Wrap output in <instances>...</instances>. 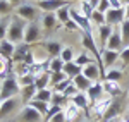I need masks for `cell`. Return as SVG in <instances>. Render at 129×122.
Here are the masks:
<instances>
[{"label":"cell","mask_w":129,"mask_h":122,"mask_svg":"<svg viewBox=\"0 0 129 122\" xmlns=\"http://www.w3.org/2000/svg\"><path fill=\"white\" fill-rule=\"evenodd\" d=\"M26 21H22L14 14V17L9 22V29H7V40L12 41L14 45H19L24 41V31H26Z\"/></svg>","instance_id":"1"},{"label":"cell","mask_w":129,"mask_h":122,"mask_svg":"<svg viewBox=\"0 0 129 122\" xmlns=\"http://www.w3.org/2000/svg\"><path fill=\"white\" fill-rule=\"evenodd\" d=\"M19 93H21V86L17 83V76L14 72L2 79V84H0V100L16 98V96H19Z\"/></svg>","instance_id":"2"},{"label":"cell","mask_w":129,"mask_h":122,"mask_svg":"<svg viewBox=\"0 0 129 122\" xmlns=\"http://www.w3.org/2000/svg\"><path fill=\"white\" fill-rule=\"evenodd\" d=\"M14 14H16L17 17H21L22 21H26V22H36L38 17H40V14H41V10L38 9L36 4H33V2H24V4H21L19 7H16Z\"/></svg>","instance_id":"3"},{"label":"cell","mask_w":129,"mask_h":122,"mask_svg":"<svg viewBox=\"0 0 129 122\" xmlns=\"http://www.w3.org/2000/svg\"><path fill=\"white\" fill-rule=\"evenodd\" d=\"M43 34H45L43 28H41V24H38V21L36 22H28L26 24V31H24V43L35 45V43L43 40Z\"/></svg>","instance_id":"4"},{"label":"cell","mask_w":129,"mask_h":122,"mask_svg":"<svg viewBox=\"0 0 129 122\" xmlns=\"http://www.w3.org/2000/svg\"><path fill=\"white\" fill-rule=\"evenodd\" d=\"M71 19L76 22V26L79 28V33H93V24L88 17H84L79 14V10L76 7H71Z\"/></svg>","instance_id":"5"},{"label":"cell","mask_w":129,"mask_h":122,"mask_svg":"<svg viewBox=\"0 0 129 122\" xmlns=\"http://www.w3.org/2000/svg\"><path fill=\"white\" fill-rule=\"evenodd\" d=\"M17 122H43V115L38 113L31 105H24L17 115Z\"/></svg>","instance_id":"6"},{"label":"cell","mask_w":129,"mask_h":122,"mask_svg":"<svg viewBox=\"0 0 129 122\" xmlns=\"http://www.w3.org/2000/svg\"><path fill=\"white\" fill-rule=\"evenodd\" d=\"M112 102H114V98H110V96H102L100 100H96L95 103H91V113L95 115V117H98V119H102L103 115H105V112L109 110V107L112 105Z\"/></svg>","instance_id":"7"},{"label":"cell","mask_w":129,"mask_h":122,"mask_svg":"<svg viewBox=\"0 0 129 122\" xmlns=\"http://www.w3.org/2000/svg\"><path fill=\"white\" fill-rule=\"evenodd\" d=\"M36 5L43 14L45 12H57L62 7H67L69 0H40V2H36Z\"/></svg>","instance_id":"8"},{"label":"cell","mask_w":129,"mask_h":122,"mask_svg":"<svg viewBox=\"0 0 129 122\" xmlns=\"http://www.w3.org/2000/svg\"><path fill=\"white\" fill-rule=\"evenodd\" d=\"M71 103H74L78 108H81L83 112L86 113V117H91V102H89L88 95L86 93H76L72 98H71Z\"/></svg>","instance_id":"9"},{"label":"cell","mask_w":129,"mask_h":122,"mask_svg":"<svg viewBox=\"0 0 129 122\" xmlns=\"http://www.w3.org/2000/svg\"><path fill=\"white\" fill-rule=\"evenodd\" d=\"M126 19V12H124V7L120 9H109L105 12V22L110 24V26H120L122 21Z\"/></svg>","instance_id":"10"},{"label":"cell","mask_w":129,"mask_h":122,"mask_svg":"<svg viewBox=\"0 0 129 122\" xmlns=\"http://www.w3.org/2000/svg\"><path fill=\"white\" fill-rule=\"evenodd\" d=\"M59 19H57V16H55V12H45L43 16H41V28H43V33L45 34H50L52 31L57 29V24Z\"/></svg>","instance_id":"11"},{"label":"cell","mask_w":129,"mask_h":122,"mask_svg":"<svg viewBox=\"0 0 129 122\" xmlns=\"http://www.w3.org/2000/svg\"><path fill=\"white\" fill-rule=\"evenodd\" d=\"M98 29V43H100V53L103 50H107V41H109L110 34H112V31H114V26H110V24H102L96 28Z\"/></svg>","instance_id":"12"},{"label":"cell","mask_w":129,"mask_h":122,"mask_svg":"<svg viewBox=\"0 0 129 122\" xmlns=\"http://www.w3.org/2000/svg\"><path fill=\"white\" fill-rule=\"evenodd\" d=\"M122 48H124V41H122V36H120V29L119 28H114L109 41H107V50L120 52Z\"/></svg>","instance_id":"13"},{"label":"cell","mask_w":129,"mask_h":122,"mask_svg":"<svg viewBox=\"0 0 129 122\" xmlns=\"http://www.w3.org/2000/svg\"><path fill=\"white\" fill-rule=\"evenodd\" d=\"M83 74H84L91 83L102 81V71H100V67H98L96 62H91V64H88L86 67H83Z\"/></svg>","instance_id":"14"},{"label":"cell","mask_w":129,"mask_h":122,"mask_svg":"<svg viewBox=\"0 0 129 122\" xmlns=\"http://www.w3.org/2000/svg\"><path fill=\"white\" fill-rule=\"evenodd\" d=\"M86 95H88L89 102L95 103L96 100H100L102 96H105V91H103V83L102 81H95L91 86H89V90L86 91Z\"/></svg>","instance_id":"15"},{"label":"cell","mask_w":129,"mask_h":122,"mask_svg":"<svg viewBox=\"0 0 129 122\" xmlns=\"http://www.w3.org/2000/svg\"><path fill=\"white\" fill-rule=\"evenodd\" d=\"M103 91L110 98H117V96H122V86L120 83L115 81H103Z\"/></svg>","instance_id":"16"},{"label":"cell","mask_w":129,"mask_h":122,"mask_svg":"<svg viewBox=\"0 0 129 122\" xmlns=\"http://www.w3.org/2000/svg\"><path fill=\"white\" fill-rule=\"evenodd\" d=\"M122 112V107H120V102L117 98H114V102L112 105L109 107V110L105 112V115L102 117V122H109V120H114V119H117Z\"/></svg>","instance_id":"17"},{"label":"cell","mask_w":129,"mask_h":122,"mask_svg":"<svg viewBox=\"0 0 129 122\" xmlns=\"http://www.w3.org/2000/svg\"><path fill=\"white\" fill-rule=\"evenodd\" d=\"M17 102H19L17 96H16V98H9V100H2V107H0V120L5 119L7 115H10V113L16 110Z\"/></svg>","instance_id":"18"},{"label":"cell","mask_w":129,"mask_h":122,"mask_svg":"<svg viewBox=\"0 0 129 122\" xmlns=\"http://www.w3.org/2000/svg\"><path fill=\"white\" fill-rule=\"evenodd\" d=\"M64 115H66V122H74V120H78L81 117V113H83V110L81 108H78L74 103H67L66 107H64Z\"/></svg>","instance_id":"19"},{"label":"cell","mask_w":129,"mask_h":122,"mask_svg":"<svg viewBox=\"0 0 129 122\" xmlns=\"http://www.w3.org/2000/svg\"><path fill=\"white\" fill-rule=\"evenodd\" d=\"M31 50V45L28 43H19V45H16V52H14V57H12V60L14 64H21V62H24L26 59V55H28V52Z\"/></svg>","instance_id":"20"},{"label":"cell","mask_w":129,"mask_h":122,"mask_svg":"<svg viewBox=\"0 0 129 122\" xmlns=\"http://www.w3.org/2000/svg\"><path fill=\"white\" fill-rule=\"evenodd\" d=\"M62 43L55 40H47L45 41V50H47V55L50 59H55V57H60V52H62Z\"/></svg>","instance_id":"21"},{"label":"cell","mask_w":129,"mask_h":122,"mask_svg":"<svg viewBox=\"0 0 129 122\" xmlns=\"http://www.w3.org/2000/svg\"><path fill=\"white\" fill-rule=\"evenodd\" d=\"M120 59V52H114V50H103L102 52V62H103V67L107 65L112 69V65Z\"/></svg>","instance_id":"22"},{"label":"cell","mask_w":129,"mask_h":122,"mask_svg":"<svg viewBox=\"0 0 129 122\" xmlns=\"http://www.w3.org/2000/svg\"><path fill=\"white\" fill-rule=\"evenodd\" d=\"M14 52H16V45H14L12 41H9L7 38L0 41V55H2V57H5V59L12 60Z\"/></svg>","instance_id":"23"},{"label":"cell","mask_w":129,"mask_h":122,"mask_svg":"<svg viewBox=\"0 0 129 122\" xmlns=\"http://www.w3.org/2000/svg\"><path fill=\"white\" fill-rule=\"evenodd\" d=\"M36 86L35 84H31V86H24V88H21V93H19V98L21 102L24 103V105H28V103L35 98V95H36Z\"/></svg>","instance_id":"24"},{"label":"cell","mask_w":129,"mask_h":122,"mask_svg":"<svg viewBox=\"0 0 129 122\" xmlns=\"http://www.w3.org/2000/svg\"><path fill=\"white\" fill-rule=\"evenodd\" d=\"M72 83H74V86H76V88H78L81 93H86V91L89 90V86L93 84V83L89 81V79L84 76V74H83V72H81L79 76H76V77L72 79Z\"/></svg>","instance_id":"25"},{"label":"cell","mask_w":129,"mask_h":122,"mask_svg":"<svg viewBox=\"0 0 129 122\" xmlns=\"http://www.w3.org/2000/svg\"><path fill=\"white\" fill-rule=\"evenodd\" d=\"M12 72H14V60H9V59L0 55V77L4 79Z\"/></svg>","instance_id":"26"},{"label":"cell","mask_w":129,"mask_h":122,"mask_svg":"<svg viewBox=\"0 0 129 122\" xmlns=\"http://www.w3.org/2000/svg\"><path fill=\"white\" fill-rule=\"evenodd\" d=\"M62 72L69 77V79H74L76 76H79L81 72H83V67L79 65H76V62H67V64H64V69Z\"/></svg>","instance_id":"27"},{"label":"cell","mask_w":129,"mask_h":122,"mask_svg":"<svg viewBox=\"0 0 129 122\" xmlns=\"http://www.w3.org/2000/svg\"><path fill=\"white\" fill-rule=\"evenodd\" d=\"M78 10H79V14H83L84 17H88L89 21H91V16H93V12H95V9L89 5L88 0H79V2H78Z\"/></svg>","instance_id":"28"},{"label":"cell","mask_w":129,"mask_h":122,"mask_svg":"<svg viewBox=\"0 0 129 122\" xmlns=\"http://www.w3.org/2000/svg\"><path fill=\"white\" fill-rule=\"evenodd\" d=\"M74 62H76V65H79V67H86L88 64L95 62V59H93V57H89V53L86 50H83V52H79V55H76Z\"/></svg>","instance_id":"29"},{"label":"cell","mask_w":129,"mask_h":122,"mask_svg":"<svg viewBox=\"0 0 129 122\" xmlns=\"http://www.w3.org/2000/svg\"><path fill=\"white\" fill-rule=\"evenodd\" d=\"M28 105H31V107H33L38 113H41V115H43V119H45V115H47V112H48V108H50V103L40 102V100H31Z\"/></svg>","instance_id":"30"},{"label":"cell","mask_w":129,"mask_h":122,"mask_svg":"<svg viewBox=\"0 0 129 122\" xmlns=\"http://www.w3.org/2000/svg\"><path fill=\"white\" fill-rule=\"evenodd\" d=\"M35 86H36V90L50 88V72H43V74H40V76H36Z\"/></svg>","instance_id":"31"},{"label":"cell","mask_w":129,"mask_h":122,"mask_svg":"<svg viewBox=\"0 0 129 122\" xmlns=\"http://www.w3.org/2000/svg\"><path fill=\"white\" fill-rule=\"evenodd\" d=\"M55 16H57V19H59L60 24H64V26H66V24L71 21V5L59 9L57 12H55Z\"/></svg>","instance_id":"32"},{"label":"cell","mask_w":129,"mask_h":122,"mask_svg":"<svg viewBox=\"0 0 129 122\" xmlns=\"http://www.w3.org/2000/svg\"><path fill=\"white\" fill-rule=\"evenodd\" d=\"M124 77V71H120V69H109L107 74H105V79L103 81H115V83H120V79Z\"/></svg>","instance_id":"33"},{"label":"cell","mask_w":129,"mask_h":122,"mask_svg":"<svg viewBox=\"0 0 129 122\" xmlns=\"http://www.w3.org/2000/svg\"><path fill=\"white\" fill-rule=\"evenodd\" d=\"M52 95H53V90H50V88L38 90L33 100H40V102H47V103H50V102H52Z\"/></svg>","instance_id":"34"},{"label":"cell","mask_w":129,"mask_h":122,"mask_svg":"<svg viewBox=\"0 0 129 122\" xmlns=\"http://www.w3.org/2000/svg\"><path fill=\"white\" fill-rule=\"evenodd\" d=\"M71 100L69 98H66L62 93H57V91H53V95H52V102H50V105H57V107H66L67 103H69Z\"/></svg>","instance_id":"35"},{"label":"cell","mask_w":129,"mask_h":122,"mask_svg":"<svg viewBox=\"0 0 129 122\" xmlns=\"http://www.w3.org/2000/svg\"><path fill=\"white\" fill-rule=\"evenodd\" d=\"M48 69H50V74H52V72H62V69H64V60H62L60 57L50 59V62H48Z\"/></svg>","instance_id":"36"},{"label":"cell","mask_w":129,"mask_h":122,"mask_svg":"<svg viewBox=\"0 0 129 122\" xmlns=\"http://www.w3.org/2000/svg\"><path fill=\"white\" fill-rule=\"evenodd\" d=\"M119 29H120L122 41H124V47H129V19L122 21V24L119 26Z\"/></svg>","instance_id":"37"},{"label":"cell","mask_w":129,"mask_h":122,"mask_svg":"<svg viewBox=\"0 0 129 122\" xmlns=\"http://www.w3.org/2000/svg\"><path fill=\"white\" fill-rule=\"evenodd\" d=\"M35 81H36V76H35L33 72L24 74V76H19V77H17V83H19L21 88H24V86H31V84H35Z\"/></svg>","instance_id":"38"},{"label":"cell","mask_w":129,"mask_h":122,"mask_svg":"<svg viewBox=\"0 0 129 122\" xmlns=\"http://www.w3.org/2000/svg\"><path fill=\"white\" fill-rule=\"evenodd\" d=\"M60 59L64 60V64H67V62H74V59H76L74 50H72L71 47H64L62 52H60Z\"/></svg>","instance_id":"39"},{"label":"cell","mask_w":129,"mask_h":122,"mask_svg":"<svg viewBox=\"0 0 129 122\" xmlns=\"http://www.w3.org/2000/svg\"><path fill=\"white\" fill-rule=\"evenodd\" d=\"M12 10H16V9H14V5L10 4L9 0H0V16L2 17L12 14Z\"/></svg>","instance_id":"40"},{"label":"cell","mask_w":129,"mask_h":122,"mask_svg":"<svg viewBox=\"0 0 129 122\" xmlns=\"http://www.w3.org/2000/svg\"><path fill=\"white\" fill-rule=\"evenodd\" d=\"M66 77H67V76H66L64 72H52V74H50V86L55 88V86H57L59 83H62Z\"/></svg>","instance_id":"41"},{"label":"cell","mask_w":129,"mask_h":122,"mask_svg":"<svg viewBox=\"0 0 129 122\" xmlns=\"http://www.w3.org/2000/svg\"><path fill=\"white\" fill-rule=\"evenodd\" d=\"M64 110L62 107H57V105H50V108H48V112H47V115H45V119H43V122H50L57 113H60Z\"/></svg>","instance_id":"42"},{"label":"cell","mask_w":129,"mask_h":122,"mask_svg":"<svg viewBox=\"0 0 129 122\" xmlns=\"http://www.w3.org/2000/svg\"><path fill=\"white\" fill-rule=\"evenodd\" d=\"M91 24L93 26H102V24H105V14H102V12H98V10H95L93 12V16H91Z\"/></svg>","instance_id":"43"},{"label":"cell","mask_w":129,"mask_h":122,"mask_svg":"<svg viewBox=\"0 0 129 122\" xmlns=\"http://www.w3.org/2000/svg\"><path fill=\"white\" fill-rule=\"evenodd\" d=\"M9 22L7 19H0V41L7 38V29H9Z\"/></svg>","instance_id":"44"},{"label":"cell","mask_w":129,"mask_h":122,"mask_svg":"<svg viewBox=\"0 0 129 122\" xmlns=\"http://www.w3.org/2000/svg\"><path fill=\"white\" fill-rule=\"evenodd\" d=\"M76 93H79V90H78V88H76V86H74V83H71L69 86H67V88H66V91L62 93V95H64V96H66V98H72V96H74V95H76Z\"/></svg>","instance_id":"45"},{"label":"cell","mask_w":129,"mask_h":122,"mask_svg":"<svg viewBox=\"0 0 129 122\" xmlns=\"http://www.w3.org/2000/svg\"><path fill=\"white\" fill-rule=\"evenodd\" d=\"M71 83H72V79H69V77H66L64 81H62V83H59V84H57L55 88H52V90H53V91H57V93H64V91H66V88L69 86Z\"/></svg>","instance_id":"46"},{"label":"cell","mask_w":129,"mask_h":122,"mask_svg":"<svg viewBox=\"0 0 129 122\" xmlns=\"http://www.w3.org/2000/svg\"><path fill=\"white\" fill-rule=\"evenodd\" d=\"M120 60L124 64V67L129 65V47H124V48L120 50Z\"/></svg>","instance_id":"47"},{"label":"cell","mask_w":129,"mask_h":122,"mask_svg":"<svg viewBox=\"0 0 129 122\" xmlns=\"http://www.w3.org/2000/svg\"><path fill=\"white\" fill-rule=\"evenodd\" d=\"M109 9H110L109 0H100V4H98V7H96V10H98V12H102V14H105Z\"/></svg>","instance_id":"48"},{"label":"cell","mask_w":129,"mask_h":122,"mask_svg":"<svg viewBox=\"0 0 129 122\" xmlns=\"http://www.w3.org/2000/svg\"><path fill=\"white\" fill-rule=\"evenodd\" d=\"M50 122H66V115H64V112H60V113H57L53 119Z\"/></svg>","instance_id":"49"},{"label":"cell","mask_w":129,"mask_h":122,"mask_svg":"<svg viewBox=\"0 0 129 122\" xmlns=\"http://www.w3.org/2000/svg\"><path fill=\"white\" fill-rule=\"evenodd\" d=\"M109 4H110V9H120L122 7L120 0H109Z\"/></svg>","instance_id":"50"},{"label":"cell","mask_w":129,"mask_h":122,"mask_svg":"<svg viewBox=\"0 0 129 122\" xmlns=\"http://www.w3.org/2000/svg\"><path fill=\"white\" fill-rule=\"evenodd\" d=\"M88 2H89V5L96 10V7H98V4H100V0H88Z\"/></svg>","instance_id":"51"},{"label":"cell","mask_w":129,"mask_h":122,"mask_svg":"<svg viewBox=\"0 0 129 122\" xmlns=\"http://www.w3.org/2000/svg\"><path fill=\"white\" fill-rule=\"evenodd\" d=\"M10 4H12V5H16V7H19L21 4H24V2H26V0H9Z\"/></svg>","instance_id":"52"},{"label":"cell","mask_w":129,"mask_h":122,"mask_svg":"<svg viewBox=\"0 0 129 122\" xmlns=\"http://www.w3.org/2000/svg\"><path fill=\"white\" fill-rule=\"evenodd\" d=\"M124 12H126V19H129V5L124 7Z\"/></svg>","instance_id":"53"},{"label":"cell","mask_w":129,"mask_h":122,"mask_svg":"<svg viewBox=\"0 0 129 122\" xmlns=\"http://www.w3.org/2000/svg\"><path fill=\"white\" fill-rule=\"evenodd\" d=\"M120 4H122V7H126V5H129V0H120Z\"/></svg>","instance_id":"54"},{"label":"cell","mask_w":129,"mask_h":122,"mask_svg":"<svg viewBox=\"0 0 129 122\" xmlns=\"http://www.w3.org/2000/svg\"><path fill=\"white\" fill-rule=\"evenodd\" d=\"M122 120V117H117V119H114V120H109V122H120Z\"/></svg>","instance_id":"55"},{"label":"cell","mask_w":129,"mask_h":122,"mask_svg":"<svg viewBox=\"0 0 129 122\" xmlns=\"http://www.w3.org/2000/svg\"><path fill=\"white\" fill-rule=\"evenodd\" d=\"M120 122H129V115H127V117H122V120H120Z\"/></svg>","instance_id":"56"},{"label":"cell","mask_w":129,"mask_h":122,"mask_svg":"<svg viewBox=\"0 0 129 122\" xmlns=\"http://www.w3.org/2000/svg\"><path fill=\"white\" fill-rule=\"evenodd\" d=\"M26 2H33V4H36V2H40V0H26Z\"/></svg>","instance_id":"57"},{"label":"cell","mask_w":129,"mask_h":122,"mask_svg":"<svg viewBox=\"0 0 129 122\" xmlns=\"http://www.w3.org/2000/svg\"><path fill=\"white\" fill-rule=\"evenodd\" d=\"M69 2H72V0H69ZM76 2H79V0H76Z\"/></svg>","instance_id":"58"},{"label":"cell","mask_w":129,"mask_h":122,"mask_svg":"<svg viewBox=\"0 0 129 122\" xmlns=\"http://www.w3.org/2000/svg\"><path fill=\"white\" fill-rule=\"evenodd\" d=\"M0 107H2V100H0Z\"/></svg>","instance_id":"59"}]
</instances>
